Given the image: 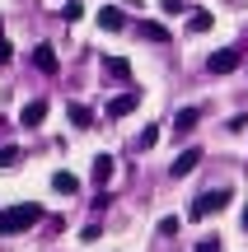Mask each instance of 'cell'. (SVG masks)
<instances>
[{"instance_id": "cell-1", "label": "cell", "mask_w": 248, "mask_h": 252, "mask_svg": "<svg viewBox=\"0 0 248 252\" xmlns=\"http://www.w3.org/2000/svg\"><path fill=\"white\" fill-rule=\"evenodd\" d=\"M37 220H42V206H9V210H0V238H9V234H24V229H33Z\"/></svg>"}, {"instance_id": "cell-2", "label": "cell", "mask_w": 248, "mask_h": 252, "mask_svg": "<svg viewBox=\"0 0 248 252\" xmlns=\"http://www.w3.org/2000/svg\"><path fill=\"white\" fill-rule=\"evenodd\" d=\"M225 206H230V187L202 191V196L192 201V210H187V220H206V215H215V210H225Z\"/></svg>"}, {"instance_id": "cell-3", "label": "cell", "mask_w": 248, "mask_h": 252, "mask_svg": "<svg viewBox=\"0 0 248 252\" xmlns=\"http://www.w3.org/2000/svg\"><path fill=\"white\" fill-rule=\"evenodd\" d=\"M239 65H244V52H239V47H225V52H215L211 61H206V70H211V75H234Z\"/></svg>"}, {"instance_id": "cell-4", "label": "cell", "mask_w": 248, "mask_h": 252, "mask_svg": "<svg viewBox=\"0 0 248 252\" xmlns=\"http://www.w3.org/2000/svg\"><path fill=\"white\" fill-rule=\"evenodd\" d=\"M197 163H202V150L192 145V150H183V154H178L174 163H169V173H174V178H187V173H192Z\"/></svg>"}, {"instance_id": "cell-5", "label": "cell", "mask_w": 248, "mask_h": 252, "mask_svg": "<svg viewBox=\"0 0 248 252\" xmlns=\"http://www.w3.org/2000/svg\"><path fill=\"white\" fill-rule=\"evenodd\" d=\"M99 28H108V33H122V28H127V14H122L117 5H103V9H99Z\"/></svg>"}, {"instance_id": "cell-6", "label": "cell", "mask_w": 248, "mask_h": 252, "mask_svg": "<svg viewBox=\"0 0 248 252\" xmlns=\"http://www.w3.org/2000/svg\"><path fill=\"white\" fill-rule=\"evenodd\" d=\"M136 37H145V42H169V28L155 24V19H141V24H136Z\"/></svg>"}, {"instance_id": "cell-7", "label": "cell", "mask_w": 248, "mask_h": 252, "mask_svg": "<svg viewBox=\"0 0 248 252\" xmlns=\"http://www.w3.org/2000/svg\"><path fill=\"white\" fill-rule=\"evenodd\" d=\"M136 103H141V94H136V89H127V94H117V98L108 103V117H127V112L136 108Z\"/></svg>"}, {"instance_id": "cell-8", "label": "cell", "mask_w": 248, "mask_h": 252, "mask_svg": "<svg viewBox=\"0 0 248 252\" xmlns=\"http://www.w3.org/2000/svg\"><path fill=\"white\" fill-rule=\"evenodd\" d=\"M52 191L75 196V191H80V178H75V173H66V168H56V173H52Z\"/></svg>"}, {"instance_id": "cell-9", "label": "cell", "mask_w": 248, "mask_h": 252, "mask_svg": "<svg viewBox=\"0 0 248 252\" xmlns=\"http://www.w3.org/2000/svg\"><path fill=\"white\" fill-rule=\"evenodd\" d=\"M197 122H202V108H183L174 117V135H187V131H197Z\"/></svg>"}, {"instance_id": "cell-10", "label": "cell", "mask_w": 248, "mask_h": 252, "mask_svg": "<svg viewBox=\"0 0 248 252\" xmlns=\"http://www.w3.org/2000/svg\"><path fill=\"white\" fill-rule=\"evenodd\" d=\"M42 117H47V103H42V98H33L24 112H19V126H42Z\"/></svg>"}, {"instance_id": "cell-11", "label": "cell", "mask_w": 248, "mask_h": 252, "mask_svg": "<svg viewBox=\"0 0 248 252\" xmlns=\"http://www.w3.org/2000/svg\"><path fill=\"white\" fill-rule=\"evenodd\" d=\"M33 65H37V70H42V75H52L56 70V47H37V52H33Z\"/></svg>"}, {"instance_id": "cell-12", "label": "cell", "mask_w": 248, "mask_h": 252, "mask_svg": "<svg viewBox=\"0 0 248 252\" xmlns=\"http://www.w3.org/2000/svg\"><path fill=\"white\" fill-rule=\"evenodd\" d=\"M103 70H108L112 80H127V75H131V61H127V56H103Z\"/></svg>"}, {"instance_id": "cell-13", "label": "cell", "mask_w": 248, "mask_h": 252, "mask_svg": "<svg viewBox=\"0 0 248 252\" xmlns=\"http://www.w3.org/2000/svg\"><path fill=\"white\" fill-rule=\"evenodd\" d=\"M108 178H112V154H99L94 159V187H108Z\"/></svg>"}, {"instance_id": "cell-14", "label": "cell", "mask_w": 248, "mask_h": 252, "mask_svg": "<svg viewBox=\"0 0 248 252\" xmlns=\"http://www.w3.org/2000/svg\"><path fill=\"white\" fill-rule=\"evenodd\" d=\"M187 14H192V19H187V33H206V28L215 24V19L206 14V9H187Z\"/></svg>"}, {"instance_id": "cell-15", "label": "cell", "mask_w": 248, "mask_h": 252, "mask_svg": "<svg viewBox=\"0 0 248 252\" xmlns=\"http://www.w3.org/2000/svg\"><path fill=\"white\" fill-rule=\"evenodd\" d=\"M66 117H71L75 126H94V112L84 108V103H71V108H66Z\"/></svg>"}, {"instance_id": "cell-16", "label": "cell", "mask_w": 248, "mask_h": 252, "mask_svg": "<svg viewBox=\"0 0 248 252\" xmlns=\"http://www.w3.org/2000/svg\"><path fill=\"white\" fill-rule=\"evenodd\" d=\"M159 145V126H145V131L136 135V150H155Z\"/></svg>"}, {"instance_id": "cell-17", "label": "cell", "mask_w": 248, "mask_h": 252, "mask_svg": "<svg viewBox=\"0 0 248 252\" xmlns=\"http://www.w3.org/2000/svg\"><path fill=\"white\" fill-rule=\"evenodd\" d=\"M178 229H183V220H178V215H164V220H159V234H164V238H178Z\"/></svg>"}, {"instance_id": "cell-18", "label": "cell", "mask_w": 248, "mask_h": 252, "mask_svg": "<svg viewBox=\"0 0 248 252\" xmlns=\"http://www.w3.org/2000/svg\"><path fill=\"white\" fill-rule=\"evenodd\" d=\"M61 19H66V24H75V19H84V9H80V0H66V9H61Z\"/></svg>"}, {"instance_id": "cell-19", "label": "cell", "mask_w": 248, "mask_h": 252, "mask_svg": "<svg viewBox=\"0 0 248 252\" xmlns=\"http://www.w3.org/2000/svg\"><path fill=\"white\" fill-rule=\"evenodd\" d=\"M14 159H19V150H14V145H0V168H9Z\"/></svg>"}, {"instance_id": "cell-20", "label": "cell", "mask_w": 248, "mask_h": 252, "mask_svg": "<svg viewBox=\"0 0 248 252\" xmlns=\"http://www.w3.org/2000/svg\"><path fill=\"white\" fill-rule=\"evenodd\" d=\"M159 9H164V14H183L187 5H183V0H159Z\"/></svg>"}, {"instance_id": "cell-21", "label": "cell", "mask_w": 248, "mask_h": 252, "mask_svg": "<svg viewBox=\"0 0 248 252\" xmlns=\"http://www.w3.org/2000/svg\"><path fill=\"white\" fill-rule=\"evenodd\" d=\"M197 252H220V238H202V243H197Z\"/></svg>"}, {"instance_id": "cell-22", "label": "cell", "mask_w": 248, "mask_h": 252, "mask_svg": "<svg viewBox=\"0 0 248 252\" xmlns=\"http://www.w3.org/2000/svg\"><path fill=\"white\" fill-rule=\"evenodd\" d=\"M5 61H9V42L0 37V65H5Z\"/></svg>"}, {"instance_id": "cell-23", "label": "cell", "mask_w": 248, "mask_h": 252, "mask_svg": "<svg viewBox=\"0 0 248 252\" xmlns=\"http://www.w3.org/2000/svg\"><path fill=\"white\" fill-rule=\"evenodd\" d=\"M244 229H248V206H244Z\"/></svg>"}]
</instances>
